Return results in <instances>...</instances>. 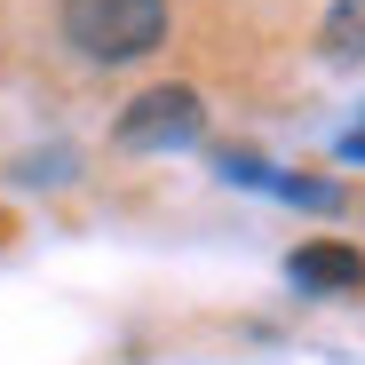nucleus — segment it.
I'll return each instance as SVG.
<instances>
[{
	"mask_svg": "<svg viewBox=\"0 0 365 365\" xmlns=\"http://www.w3.org/2000/svg\"><path fill=\"white\" fill-rule=\"evenodd\" d=\"M56 24L88 64H143L167 40V0H56Z\"/></svg>",
	"mask_w": 365,
	"mask_h": 365,
	"instance_id": "1",
	"label": "nucleus"
},
{
	"mask_svg": "<svg viewBox=\"0 0 365 365\" xmlns=\"http://www.w3.org/2000/svg\"><path fill=\"white\" fill-rule=\"evenodd\" d=\"M199 128H207V111H199L191 88H151V96H135L119 111L111 135L128 151H175V143H199Z\"/></svg>",
	"mask_w": 365,
	"mask_h": 365,
	"instance_id": "2",
	"label": "nucleus"
},
{
	"mask_svg": "<svg viewBox=\"0 0 365 365\" xmlns=\"http://www.w3.org/2000/svg\"><path fill=\"white\" fill-rule=\"evenodd\" d=\"M286 278L302 294H357L365 286V255L357 247H334V238H310V247L286 255Z\"/></svg>",
	"mask_w": 365,
	"mask_h": 365,
	"instance_id": "3",
	"label": "nucleus"
},
{
	"mask_svg": "<svg viewBox=\"0 0 365 365\" xmlns=\"http://www.w3.org/2000/svg\"><path fill=\"white\" fill-rule=\"evenodd\" d=\"M326 64H365V0H334L326 24H318Z\"/></svg>",
	"mask_w": 365,
	"mask_h": 365,
	"instance_id": "4",
	"label": "nucleus"
},
{
	"mask_svg": "<svg viewBox=\"0 0 365 365\" xmlns=\"http://www.w3.org/2000/svg\"><path fill=\"white\" fill-rule=\"evenodd\" d=\"M341 159H365V128H349V135H341Z\"/></svg>",
	"mask_w": 365,
	"mask_h": 365,
	"instance_id": "5",
	"label": "nucleus"
}]
</instances>
